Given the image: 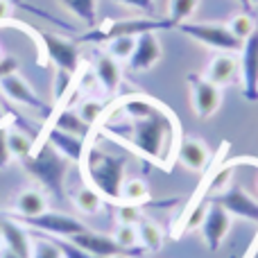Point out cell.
<instances>
[{
	"instance_id": "cell-21",
	"label": "cell",
	"mask_w": 258,
	"mask_h": 258,
	"mask_svg": "<svg viewBox=\"0 0 258 258\" xmlns=\"http://www.w3.org/2000/svg\"><path fill=\"white\" fill-rule=\"evenodd\" d=\"M52 127L59 129V132H66V134H73V136H80V138H86L91 134V129H93V127L86 125V122L80 118V113H77L75 109H71V107L61 109V111L54 116Z\"/></svg>"
},
{
	"instance_id": "cell-28",
	"label": "cell",
	"mask_w": 258,
	"mask_h": 258,
	"mask_svg": "<svg viewBox=\"0 0 258 258\" xmlns=\"http://www.w3.org/2000/svg\"><path fill=\"white\" fill-rule=\"evenodd\" d=\"M113 240L122 247V249L132 251L134 256H141L143 247H138V231H136V224H118L116 231H113Z\"/></svg>"
},
{
	"instance_id": "cell-5",
	"label": "cell",
	"mask_w": 258,
	"mask_h": 258,
	"mask_svg": "<svg viewBox=\"0 0 258 258\" xmlns=\"http://www.w3.org/2000/svg\"><path fill=\"white\" fill-rule=\"evenodd\" d=\"M174 30L190 36L192 41L206 45V48L218 50V52H240V48H242V41H238L224 23H190V21H186V23H179Z\"/></svg>"
},
{
	"instance_id": "cell-22",
	"label": "cell",
	"mask_w": 258,
	"mask_h": 258,
	"mask_svg": "<svg viewBox=\"0 0 258 258\" xmlns=\"http://www.w3.org/2000/svg\"><path fill=\"white\" fill-rule=\"evenodd\" d=\"M138 245L145 251H159L163 247V229L150 218H141L136 222Z\"/></svg>"
},
{
	"instance_id": "cell-11",
	"label": "cell",
	"mask_w": 258,
	"mask_h": 258,
	"mask_svg": "<svg viewBox=\"0 0 258 258\" xmlns=\"http://www.w3.org/2000/svg\"><path fill=\"white\" fill-rule=\"evenodd\" d=\"M0 91H3L9 100H14L16 104L34 109V111L43 113V116H52V107H50L48 102H43V100L39 98V93H36L18 73H12V75L3 77V80H0Z\"/></svg>"
},
{
	"instance_id": "cell-41",
	"label": "cell",
	"mask_w": 258,
	"mask_h": 258,
	"mask_svg": "<svg viewBox=\"0 0 258 258\" xmlns=\"http://www.w3.org/2000/svg\"><path fill=\"white\" fill-rule=\"evenodd\" d=\"M0 258H21V256L14 254L12 249H7V247H5V249H0Z\"/></svg>"
},
{
	"instance_id": "cell-14",
	"label": "cell",
	"mask_w": 258,
	"mask_h": 258,
	"mask_svg": "<svg viewBox=\"0 0 258 258\" xmlns=\"http://www.w3.org/2000/svg\"><path fill=\"white\" fill-rule=\"evenodd\" d=\"M75 245H80L84 251H89L93 258H109V256H134L132 251L122 249L113 236H107V233H98L91 231V229H84L82 233H75L71 238Z\"/></svg>"
},
{
	"instance_id": "cell-10",
	"label": "cell",
	"mask_w": 258,
	"mask_h": 258,
	"mask_svg": "<svg viewBox=\"0 0 258 258\" xmlns=\"http://www.w3.org/2000/svg\"><path fill=\"white\" fill-rule=\"evenodd\" d=\"M238 63H240L242 95L247 102H258V30L242 41Z\"/></svg>"
},
{
	"instance_id": "cell-37",
	"label": "cell",
	"mask_w": 258,
	"mask_h": 258,
	"mask_svg": "<svg viewBox=\"0 0 258 258\" xmlns=\"http://www.w3.org/2000/svg\"><path fill=\"white\" fill-rule=\"evenodd\" d=\"M7 134L9 129L5 125H0V170H5L12 161V154H9V145H7Z\"/></svg>"
},
{
	"instance_id": "cell-27",
	"label": "cell",
	"mask_w": 258,
	"mask_h": 258,
	"mask_svg": "<svg viewBox=\"0 0 258 258\" xmlns=\"http://www.w3.org/2000/svg\"><path fill=\"white\" fill-rule=\"evenodd\" d=\"M197 5L200 0H168V21L174 27L179 23L190 21V16L197 12Z\"/></svg>"
},
{
	"instance_id": "cell-4",
	"label": "cell",
	"mask_w": 258,
	"mask_h": 258,
	"mask_svg": "<svg viewBox=\"0 0 258 258\" xmlns=\"http://www.w3.org/2000/svg\"><path fill=\"white\" fill-rule=\"evenodd\" d=\"M172 23L168 18H122V21H107L102 27H95V30L86 32L82 36V41H111L116 36H138L145 34V32H156V30H172Z\"/></svg>"
},
{
	"instance_id": "cell-16",
	"label": "cell",
	"mask_w": 258,
	"mask_h": 258,
	"mask_svg": "<svg viewBox=\"0 0 258 258\" xmlns=\"http://www.w3.org/2000/svg\"><path fill=\"white\" fill-rule=\"evenodd\" d=\"M240 75V63L233 52H218L206 66V80L213 82L215 86L224 89V86L233 84Z\"/></svg>"
},
{
	"instance_id": "cell-12",
	"label": "cell",
	"mask_w": 258,
	"mask_h": 258,
	"mask_svg": "<svg viewBox=\"0 0 258 258\" xmlns=\"http://www.w3.org/2000/svg\"><path fill=\"white\" fill-rule=\"evenodd\" d=\"M200 231H202V238H204L206 249L218 251L222 247L227 233L231 231V213L224 211L215 202H209V211L204 215V222H202Z\"/></svg>"
},
{
	"instance_id": "cell-8",
	"label": "cell",
	"mask_w": 258,
	"mask_h": 258,
	"mask_svg": "<svg viewBox=\"0 0 258 258\" xmlns=\"http://www.w3.org/2000/svg\"><path fill=\"white\" fill-rule=\"evenodd\" d=\"M188 91H190V102H192V111L197 118L206 120V118L215 116V111L222 104V89L215 86L213 82H209L204 75L190 73L186 77Z\"/></svg>"
},
{
	"instance_id": "cell-39",
	"label": "cell",
	"mask_w": 258,
	"mask_h": 258,
	"mask_svg": "<svg viewBox=\"0 0 258 258\" xmlns=\"http://www.w3.org/2000/svg\"><path fill=\"white\" fill-rule=\"evenodd\" d=\"M18 59L16 57H12V54H5L3 59H0V80L3 77H7V75H12V73H18Z\"/></svg>"
},
{
	"instance_id": "cell-47",
	"label": "cell",
	"mask_w": 258,
	"mask_h": 258,
	"mask_svg": "<svg viewBox=\"0 0 258 258\" xmlns=\"http://www.w3.org/2000/svg\"><path fill=\"white\" fill-rule=\"evenodd\" d=\"M5 57V54H3V48H0V59H3Z\"/></svg>"
},
{
	"instance_id": "cell-43",
	"label": "cell",
	"mask_w": 258,
	"mask_h": 258,
	"mask_svg": "<svg viewBox=\"0 0 258 258\" xmlns=\"http://www.w3.org/2000/svg\"><path fill=\"white\" fill-rule=\"evenodd\" d=\"M258 249V240L254 242V247H251V249H249V254H247V258H251V256H254V251Z\"/></svg>"
},
{
	"instance_id": "cell-15",
	"label": "cell",
	"mask_w": 258,
	"mask_h": 258,
	"mask_svg": "<svg viewBox=\"0 0 258 258\" xmlns=\"http://www.w3.org/2000/svg\"><path fill=\"white\" fill-rule=\"evenodd\" d=\"M177 163H181L190 172H204L211 168V150L202 138L181 136L177 145Z\"/></svg>"
},
{
	"instance_id": "cell-45",
	"label": "cell",
	"mask_w": 258,
	"mask_h": 258,
	"mask_svg": "<svg viewBox=\"0 0 258 258\" xmlns=\"http://www.w3.org/2000/svg\"><path fill=\"white\" fill-rule=\"evenodd\" d=\"M0 245H3V227H0Z\"/></svg>"
},
{
	"instance_id": "cell-24",
	"label": "cell",
	"mask_w": 258,
	"mask_h": 258,
	"mask_svg": "<svg viewBox=\"0 0 258 258\" xmlns=\"http://www.w3.org/2000/svg\"><path fill=\"white\" fill-rule=\"evenodd\" d=\"M7 145H9V154H12V159H16V161H25L27 156L34 152V141H32L23 129H9Z\"/></svg>"
},
{
	"instance_id": "cell-40",
	"label": "cell",
	"mask_w": 258,
	"mask_h": 258,
	"mask_svg": "<svg viewBox=\"0 0 258 258\" xmlns=\"http://www.w3.org/2000/svg\"><path fill=\"white\" fill-rule=\"evenodd\" d=\"M9 16H12V5H9V0H0V23L7 21Z\"/></svg>"
},
{
	"instance_id": "cell-2",
	"label": "cell",
	"mask_w": 258,
	"mask_h": 258,
	"mask_svg": "<svg viewBox=\"0 0 258 258\" xmlns=\"http://www.w3.org/2000/svg\"><path fill=\"white\" fill-rule=\"evenodd\" d=\"M80 165L84 170V179L91 188H95L107 202H116V204L120 202L127 172L125 156L111 154V152L102 150L98 145H89Z\"/></svg>"
},
{
	"instance_id": "cell-44",
	"label": "cell",
	"mask_w": 258,
	"mask_h": 258,
	"mask_svg": "<svg viewBox=\"0 0 258 258\" xmlns=\"http://www.w3.org/2000/svg\"><path fill=\"white\" fill-rule=\"evenodd\" d=\"M249 5H251V7H256V5H258V0H249Z\"/></svg>"
},
{
	"instance_id": "cell-7",
	"label": "cell",
	"mask_w": 258,
	"mask_h": 258,
	"mask_svg": "<svg viewBox=\"0 0 258 258\" xmlns=\"http://www.w3.org/2000/svg\"><path fill=\"white\" fill-rule=\"evenodd\" d=\"M209 202L220 204L224 211H229V213L236 215V218H242V220H247V222L258 224V200L251 197L249 192L242 186H238V183H229V188L211 192Z\"/></svg>"
},
{
	"instance_id": "cell-29",
	"label": "cell",
	"mask_w": 258,
	"mask_h": 258,
	"mask_svg": "<svg viewBox=\"0 0 258 258\" xmlns=\"http://www.w3.org/2000/svg\"><path fill=\"white\" fill-rule=\"evenodd\" d=\"M77 113H80V118L86 122L89 127H95L100 120H102L104 111H107V104L102 102V100H95V98H86L80 102V107L75 109Z\"/></svg>"
},
{
	"instance_id": "cell-32",
	"label": "cell",
	"mask_w": 258,
	"mask_h": 258,
	"mask_svg": "<svg viewBox=\"0 0 258 258\" xmlns=\"http://www.w3.org/2000/svg\"><path fill=\"white\" fill-rule=\"evenodd\" d=\"M73 84H75V75L68 71H61V68H57V73H54V82H52V95H54V102H59V100H63L68 93H71Z\"/></svg>"
},
{
	"instance_id": "cell-23",
	"label": "cell",
	"mask_w": 258,
	"mask_h": 258,
	"mask_svg": "<svg viewBox=\"0 0 258 258\" xmlns=\"http://www.w3.org/2000/svg\"><path fill=\"white\" fill-rule=\"evenodd\" d=\"M73 204L84 215H98L104 206V197L100 195L95 188H91L89 183H86V186H80L73 192Z\"/></svg>"
},
{
	"instance_id": "cell-1",
	"label": "cell",
	"mask_w": 258,
	"mask_h": 258,
	"mask_svg": "<svg viewBox=\"0 0 258 258\" xmlns=\"http://www.w3.org/2000/svg\"><path fill=\"white\" fill-rule=\"evenodd\" d=\"M98 125L107 138L129 147L147 163L165 172L172 170L181 141V122L161 100L145 93H129L107 107Z\"/></svg>"
},
{
	"instance_id": "cell-38",
	"label": "cell",
	"mask_w": 258,
	"mask_h": 258,
	"mask_svg": "<svg viewBox=\"0 0 258 258\" xmlns=\"http://www.w3.org/2000/svg\"><path fill=\"white\" fill-rule=\"evenodd\" d=\"M80 73V82H77V89L82 91H93L98 86V77H95L93 68H84V71H77Z\"/></svg>"
},
{
	"instance_id": "cell-9",
	"label": "cell",
	"mask_w": 258,
	"mask_h": 258,
	"mask_svg": "<svg viewBox=\"0 0 258 258\" xmlns=\"http://www.w3.org/2000/svg\"><path fill=\"white\" fill-rule=\"evenodd\" d=\"M39 39H41L45 54H48V59L54 66L77 75V71H80V48L73 41L57 36V34H50V32H39Z\"/></svg>"
},
{
	"instance_id": "cell-17",
	"label": "cell",
	"mask_w": 258,
	"mask_h": 258,
	"mask_svg": "<svg viewBox=\"0 0 258 258\" xmlns=\"http://www.w3.org/2000/svg\"><path fill=\"white\" fill-rule=\"evenodd\" d=\"M91 68H93L95 77H98V86H102V91L107 95H116L118 89H120V82H122L120 61H116V59L107 52H98Z\"/></svg>"
},
{
	"instance_id": "cell-34",
	"label": "cell",
	"mask_w": 258,
	"mask_h": 258,
	"mask_svg": "<svg viewBox=\"0 0 258 258\" xmlns=\"http://www.w3.org/2000/svg\"><path fill=\"white\" fill-rule=\"evenodd\" d=\"M32 258H61V251L48 236H36L32 242Z\"/></svg>"
},
{
	"instance_id": "cell-20",
	"label": "cell",
	"mask_w": 258,
	"mask_h": 258,
	"mask_svg": "<svg viewBox=\"0 0 258 258\" xmlns=\"http://www.w3.org/2000/svg\"><path fill=\"white\" fill-rule=\"evenodd\" d=\"M12 211L16 218H34L48 211V195L41 188H25L14 197Z\"/></svg>"
},
{
	"instance_id": "cell-19",
	"label": "cell",
	"mask_w": 258,
	"mask_h": 258,
	"mask_svg": "<svg viewBox=\"0 0 258 258\" xmlns=\"http://www.w3.org/2000/svg\"><path fill=\"white\" fill-rule=\"evenodd\" d=\"M0 227H3V245L7 249H12L21 258H32V238L27 236L21 222H16L14 218H5L0 220Z\"/></svg>"
},
{
	"instance_id": "cell-46",
	"label": "cell",
	"mask_w": 258,
	"mask_h": 258,
	"mask_svg": "<svg viewBox=\"0 0 258 258\" xmlns=\"http://www.w3.org/2000/svg\"><path fill=\"white\" fill-rule=\"evenodd\" d=\"M109 258H127V256H109Z\"/></svg>"
},
{
	"instance_id": "cell-25",
	"label": "cell",
	"mask_w": 258,
	"mask_h": 258,
	"mask_svg": "<svg viewBox=\"0 0 258 258\" xmlns=\"http://www.w3.org/2000/svg\"><path fill=\"white\" fill-rule=\"evenodd\" d=\"M147 200H150V186H147L145 179H141V177L125 179L122 192H120V202H129V204L143 206Z\"/></svg>"
},
{
	"instance_id": "cell-42",
	"label": "cell",
	"mask_w": 258,
	"mask_h": 258,
	"mask_svg": "<svg viewBox=\"0 0 258 258\" xmlns=\"http://www.w3.org/2000/svg\"><path fill=\"white\" fill-rule=\"evenodd\" d=\"M238 3L242 5V12H251V5H249V0H238Z\"/></svg>"
},
{
	"instance_id": "cell-35",
	"label": "cell",
	"mask_w": 258,
	"mask_h": 258,
	"mask_svg": "<svg viewBox=\"0 0 258 258\" xmlns=\"http://www.w3.org/2000/svg\"><path fill=\"white\" fill-rule=\"evenodd\" d=\"M141 206L129 204V202H118L116 204V220L118 224H136L141 220Z\"/></svg>"
},
{
	"instance_id": "cell-18",
	"label": "cell",
	"mask_w": 258,
	"mask_h": 258,
	"mask_svg": "<svg viewBox=\"0 0 258 258\" xmlns=\"http://www.w3.org/2000/svg\"><path fill=\"white\" fill-rule=\"evenodd\" d=\"M45 143L54 147L61 156H66L71 163H82L86 154V138H80V136H73V134H66V132H59V129L50 127L48 134H45Z\"/></svg>"
},
{
	"instance_id": "cell-3",
	"label": "cell",
	"mask_w": 258,
	"mask_h": 258,
	"mask_svg": "<svg viewBox=\"0 0 258 258\" xmlns=\"http://www.w3.org/2000/svg\"><path fill=\"white\" fill-rule=\"evenodd\" d=\"M21 165L39 183L45 195L54 197L57 202L66 200V177L71 170V161L59 154L50 143H43L25 161H21Z\"/></svg>"
},
{
	"instance_id": "cell-13",
	"label": "cell",
	"mask_w": 258,
	"mask_h": 258,
	"mask_svg": "<svg viewBox=\"0 0 258 258\" xmlns=\"http://www.w3.org/2000/svg\"><path fill=\"white\" fill-rule=\"evenodd\" d=\"M163 54V48H161V41L156 36V32H145V34L136 36V43H134V52L132 57L127 59L129 71L134 73H143L150 71L152 66H156Z\"/></svg>"
},
{
	"instance_id": "cell-30",
	"label": "cell",
	"mask_w": 258,
	"mask_h": 258,
	"mask_svg": "<svg viewBox=\"0 0 258 258\" xmlns=\"http://www.w3.org/2000/svg\"><path fill=\"white\" fill-rule=\"evenodd\" d=\"M227 27L231 30V34L236 36L238 41L249 39V36L258 30V27H256V21H254V16H251L249 12H240V14H236V16H233L231 21L227 23Z\"/></svg>"
},
{
	"instance_id": "cell-36",
	"label": "cell",
	"mask_w": 258,
	"mask_h": 258,
	"mask_svg": "<svg viewBox=\"0 0 258 258\" xmlns=\"http://www.w3.org/2000/svg\"><path fill=\"white\" fill-rule=\"evenodd\" d=\"M118 3L125 5V7L136 9V12L145 14V16H152V14H154V9H156L154 0H118Z\"/></svg>"
},
{
	"instance_id": "cell-26",
	"label": "cell",
	"mask_w": 258,
	"mask_h": 258,
	"mask_svg": "<svg viewBox=\"0 0 258 258\" xmlns=\"http://www.w3.org/2000/svg\"><path fill=\"white\" fill-rule=\"evenodd\" d=\"M73 16H77L82 23L93 27L95 25V18H98V0H59Z\"/></svg>"
},
{
	"instance_id": "cell-6",
	"label": "cell",
	"mask_w": 258,
	"mask_h": 258,
	"mask_svg": "<svg viewBox=\"0 0 258 258\" xmlns=\"http://www.w3.org/2000/svg\"><path fill=\"white\" fill-rule=\"evenodd\" d=\"M16 222L25 224V227L36 229L39 233H48V236H61V238H73L75 233H82L89 229L84 222L68 213H59V211H45L34 218H14Z\"/></svg>"
},
{
	"instance_id": "cell-31",
	"label": "cell",
	"mask_w": 258,
	"mask_h": 258,
	"mask_svg": "<svg viewBox=\"0 0 258 258\" xmlns=\"http://www.w3.org/2000/svg\"><path fill=\"white\" fill-rule=\"evenodd\" d=\"M134 43H136V36H116V39L107 41L104 52L111 54L116 61H127L134 52Z\"/></svg>"
},
{
	"instance_id": "cell-33",
	"label": "cell",
	"mask_w": 258,
	"mask_h": 258,
	"mask_svg": "<svg viewBox=\"0 0 258 258\" xmlns=\"http://www.w3.org/2000/svg\"><path fill=\"white\" fill-rule=\"evenodd\" d=\"M48 238L57 245V249L61 251V258H93L89 251H84L80 245H75L71 238H61V236H48Z\"/></svg>"
}]
</instances>
